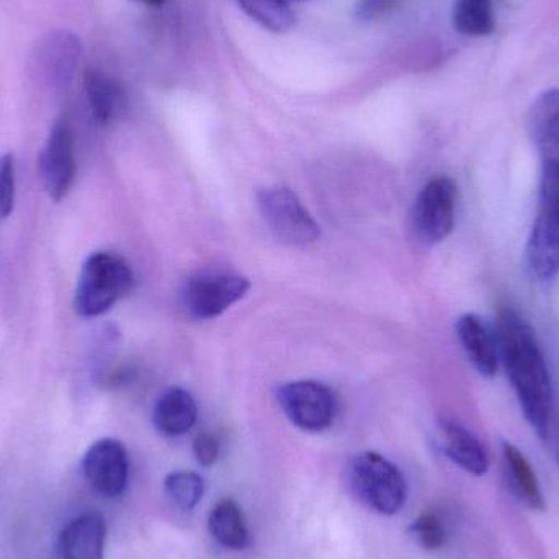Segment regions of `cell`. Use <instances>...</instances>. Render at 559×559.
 Wrapping results in <instances>:
<instances>
[{"label":"cell","mask_w":559,"mask_h":559,"mask_svg":"<svg viewBox=\"0 0 559 559\" xmlns=\"http://www.w3.org/2000/svg\"><path fill=\"white\" fill-rule=\"evenodd\" d=\"M130 265L114 252H95L85 261L75 288V311L84 318L105 314L133 288Z\"/></svg>","instance_id":"cell-2"},{"label":"cell","mask_w":559,"mask_h":559,"mask_svg":"<svg viewBox=\"0 0 559 559\" xmlns=\"http://www.w3.org/2000/svg\"><path fill=\"white\" fill-rule=\"evenodd\" d=\"M82 472L98 495L118 498L127 488L130 473L127 450L118 440H98L85 453Z\"/></svg>","instance_id":"cell-9"},{"label":"cell","mask_w":559,"mask_h":559,"mask_svg":"<svg viewBox=\"0 0 559 559\" xmlns=\"http://www.w3.org/2000/svg\"><path fill=\"white\" fill-rule=\"evenodd\" d=\"M443 436V452L460 468L469 475L483 476L489 469V455L478 437L455 420L440 423Z\"/></svg>","instance_id":"cell-14"},{"label":"cell","mask_w":559,"mask_h":559,"mask_svg":"<svg viewBox=\"0 0 559 559\" xmlns=\"http://www.w3.org/2000/svg\"><path fill=\"white\" fill-rule=\"evenodd\" d=\"M453 25L462 35H491L495 29L491 0H455Z\"/></svg>","instance_id":"cell-19"},{"label":"cell","mask_w":559,"mask_h":559,"mask_svg":"<svg viewBox=\"0 0 559 559\" xmlns=\"http://www.w3.org/2000/svg\"><path fill=\"white\" fill-rule=\"evenodd\" d=\"M199 407L189 391L169 388L154 407V424L167 437H179L195 426Z\"/></svg>","instance_id":"cell-15"},{"label":"cell","mask_w":559,"mask_h":559,"mask_svg":"<svg viewBox=\"0 0 559 559\" xmlns=\"http://www.w3.org/2000/svg\"><path fill=\"white\" fill-rule=\"evenodd\" d=\"M104 518L98 512H87L66 525L59 537V554L62 559H104Z\"/></svg>","instance_id":"cell-11"},{"label":"cell","mask_w":559,"mask_h":559,"mask_svg":"<svg viewBox=\"0 0 559 559\" xmlns=\"http://www.w3.org/2000/svg\"><path fill=\"white\" fill-rule=\"evenodd\" d=\"M400 2L401 0H357L355 15L364 22H371L393 12Z\"/></svg>","instance_id":"cell-25"},{"label":"cell","mask_w":559,"mask_h":559,"mask_svg":"<svg viewBox=\"0 0 559 559\" xmlns=\"http://www.w3.org/2000/svg\"><path fill=\"white\" fill-rule=\"evenodd\" d=\"M39 173L49 197L64 199L75 177L74 140L66 121L52 127L39 157Z\"/></svg>","instance_id":"cell-10"},{"label":"cell","mask_w":559,"mask_h":559,"mask_svg":"<svg viewBox=\"0 0 559 559\" xmlns=\"http://www.w3.org/2000/svg\"><path fill=\"white\" fill-rule=\"evenodd\" d=\"M557 127H559V88H548L544 94L538 95L528 111V134L534 144H537Z\"/></svg>","instance_id":"cell-22"},{"label":"cell","mask_w":559,"mask_h":559,"mask_svg":"<svg viewBox=\"0 0 559 559\" xmlns=\"http://www.w3.org/2000/svg\"><path fill=\"white\" fill-rule=\"evenodd\" d=\"M138 2L146 3V5L157 7L163 5V3L166 2V0H138Z\"/></svg>","instance_id":"cell-28"},{"label":"cell","mask_w":559,"mask_h":559,"mask_svg":"<svg viewBox=\"0 0 559 559\" xmlns=\"http://www.w3.org/2000/svg\"><path fill=\"white\" fill-rule=\"evenodd\" d=\"M81 59V38L69 29H55L39 39L29 64L43 84L64 91L71 85Z\"/></svg>","instance_id":"cell-8"},{"label":"cell","mask_w":559,"mask_h":559,"mask_svg":"<svg viewBox=\"0 0 559 559\" xmlns=\"http://www.w3.org/2000/svg\"><path fill=\"white\" fill-rule=\"evenodd\" d=\"M15 200V170L10 154L0 157V216H9Z\"/></svg>","instance_id":"cell-24"},{"label":"cell","mask_w":559,"mask_h":559,"mask_svg":"<svg viewBox=\"0 0 559 559\" xmlns=\"http://www.w3.org/2000/svg\"><path fill=\"white\" fill-rule=\"evenodd\" d=\"M456 335L478 373L486 378L496 377L499 368L498 338L491 334L481 318L463 314L456 322Z\"/></svg>","instance_id":"cell-12"},{"label":"cell","mask_w":559,"mask_h":559,"mask_svg":"<svg viewBox=\"0 0 559 559\" xmlns=\"http://www.w3.org/2000/svg\"><path fill=\"white\" fill-rule=\"evenodd\" d=\"M193 453H195L197 462L202 466H212L218 460L219 443L213 433H200L193 440Z\"/></svg>","instance_id":"cell-26"},{"label":"cell","mask_w":559,"mask_h":559,"mask_svg":"<svg viewBox=\"0 0 559 559\" xmlns=\"http://www.w3.org/2000/svg\"><path fill=\"white\" fill-rule=\"evenodd\" d=\"M277 400L283 413L299 429L321 432L334 420L337 401L331 388L319 381L298 380L282 384Z\"/></svg>","instance_id":"cell-7"},{"label":"cell","mask_w":559,"mask_h":559,"mask_svg":"<svg viewBox=\"0 0 559 559\" xmlns=\"http://www.w3.org/2000/svg\"><path fill=\"white\" fill-rule=\"evenodd\" d=\"M352 489L378 514L394 515L406 502V481L400 469L380 453L365 452L348 466Z\"/></svg>","instance_id":"cell-3"},{"label":"cell","mask_w":559,"mask_h":559,"mask_svg":"<svg viewBox=\"0 0 559 559\" xmlns=\"http://www.w3.org/2000/svg\"><path fill=\"white\" fill-rule=\"evenodd\" d=\"M527 265L532 275L551 280L559 274V222L537 215L528 236Z\"/></svg>","instance_id":"cell-13"},{"label":"cell","mask_w":559,"mask_h":559,"mask_svg":"<svg viewBox=\"0 0 559 559\" xmlns=\"http://www.w3.org/2000/svg\"><path fill=\"white\" fill-rule=\"evenodd\" d=\"M258 203L265 225L283 245L306 248L318 241L321 235L318 223L293 190L286 187L261 190Z\"/></svg>","instance_id":"cell-4"},{"label":"cell","mask_w":559,"mask_h":559,"mask_svg":"<svg viewBox=\"0 0 559 559\" xmlns=\"http://www.w3.org/2000/svg\"><path fill=\"white\" fill-rule=\"evenodd\" d=\"M411 534L427 550H439L447 542L445 527H443L439 515L433 514V512H427V514L416 519V522L411 525Z\"/></svg>","instance_id":"cell-23"},{"label":"cell","mask_w":559,"mask_h":559,"mask_svg":"<svg viewBox=\"0 0 559 559\" xmlns=\"http://www.w3.org/2000/svg\"><path fill=\"white\" fill-rule=\"evenodd\" d=\"M545 442H548V445L551 447V452H554L555 459H557L559 465V424L557 417L554 416L551 419L550 426H548L547 433L544 437Z\"/></svg>","instance_id":"cell-27"},{"label":"cell","mask_w":559,"mask_h":559,"mask_svg":"<svg viewBox=\"0 0 559 559\" xmlns=\"http://www.w3.org/2000/svg\"><path fill=\"white\" fill-rule=\"evenodd\" d=\"M241 9L269 32L286 33L295 25L288 0H238Z\"/></svg>","instance_id":"cell-20"},{"label":"cell","mask_w":559,"mask_h":559,"mask_svg":"<svg viewBox=\"0 0 559 559\" xmlns=\"http://www.w3.org/2000/svg\"><path fill=\"white\" fill-rule=\"evenodd\" d=\"M209 527L213 537L229 550H246L251 545L245 514L233 499H222L213 508Z\"/></svg>","instance_id":"cell-18"},{"label":"cell","mask_w":559,"mask_h":559,"mask_svg":"<svg viewBox=\"0 0 559 559\" xmlns=\"http://www.w3.org/2000/svg\"><path fill=\"white\" fill-rule=\"evenodd\" d=\"M496 338L499 360L504 364L522 413L544 439L555 416L554 384L537 335L518 312L504 309L499 314Z\"/></svg>","instance_id":"cell-1"},{"label":"cell","mask_w":559,"mask_h":559,"mask_svg":"<svg viewBox=\"0 0 559 559\" xmlns=\"http://www.w3.org/2000/svg\"><path fill=\"white\" fill-rule=\"evenodd\" d=\"M456 197L459 190L450 177H436L423 187L414 203L413 226L424 245H439L452 235Z\"/></svg>","instance_id":"cell-6"},{"label":"cell","mask_w":559,"mask_h":559,"mask_svg":"<svg viewBox=\"0 0 559 559\" xmlns=\"http://www.w3.org/2000/svg\"><path fill=\"white\" fill-rule=\"evenodd\" d=\"M299 2H301V0H299Z\"/></svg>","instance_id":"cell-29"},{"label":"cell","mask_w":559,"mask_h":559,"mask_svg":"<svg viewBox=\"0 0 559 559\" xmlns=\"http://www.w3.org/2000/svg\"><path fill=\"white\" fill-rule=\"evenodd\" d=\"M251 283L231 272H203L187 280L180 293V305L192 319L209 321L218 318L248 295Z\"/></svg>","instance_id":"cell-5"},{"label":"cell","mask_w":559,"mask_h":559,"mask_svg":"<svg viewBox=\"0 0 559 559\" xmlns=\"http://www.w3.org/2000/svg\"><path fill=\"white\" fill-rule=\"evenodd\" d=\"M164 491L174 508L180 511H192L203 498L205 483L202 476L192 472H176L167 476Z\"/></svg>","instance_id":"cell-21"},{"label":"cell","mask_w":559,"mask_h":559,"mask_svg":"<svg viewBox=\"0 0 559 559\" xmlns=\"http://www.w3.org/2000/svg\"><path fill=\"white\" fill-rule=\"evenodd\" d=\"M84 87L87 92L88 104H91L98 123H110L123 110V88L114 78L105 74L100 69H85Z\"/></svg>","instance_id":"cell-17"},{"label":"cell","mask_w":559,"mask_h":559,"mask_svg":"<svg viewBox=\"0 0 559 559\" xmlns=\"http://www.w3.org/2000/svg\"><path fill=\"white\" fill-rule=\"evenodd\" d=\"M502 455H504L508 485L511 486L515 498L532 511L544 512L547 509V502H545L537 475L524 453L515 449L512 443L506 442L502 445Z\"/></svg>","instance_id":"cell-16"}]
</instances>
